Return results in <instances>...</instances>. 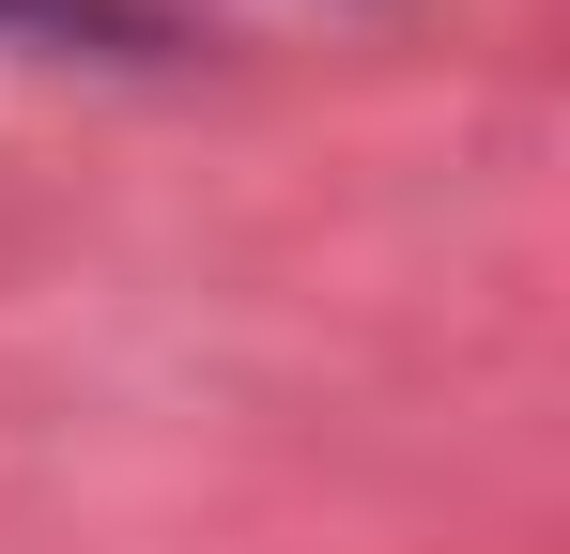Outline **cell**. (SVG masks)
Here are the masks:
<instances>
[{
    "label": "cell",
    "mask_w": 570,
    "mask_h": 554,
    "mask_svg": "<svg viewBox=\"0 0 570 554\" xmlns=\"http://www.w3.org/2000/svg\"><path fill=\"white\" fill-rule=\"evenodd\" d=\"M0 47H108V62H155L170 16H155V0H0Z\"/></svg>",
    "instance_id": "1"
}]
</instances>
